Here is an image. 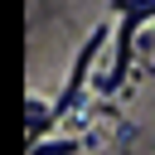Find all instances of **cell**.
I'll return each mask as SVG.
<instances>
[{"instance_id":"obj_2","label":"cell","mask_w":155,"mask_h":155,"mask_svg":"<svg viewBox=\"0 0 155 155\" xmlns=\"http://www.w3.org/2000/svg\"><path fill=\"white\" fill-rule=\"evenodd\" d=\"M102 39H107V29H97V34L82 44V53H78V63H73V78H68V87H63V97L53 102V116H58V111H68V107L78 102V87H82V78H87V68H92V58H97Z\"/></svg>"},{"instance_id":"obj_1","label":"cell","mask_w":155,"mask_h":155,"mask_svg":"<svg viewBox=\"0 0 155 155\" xmlns=\"http://www.w3.org/2000/svg\"><path fill=\"white\" fill-rule=\"evenodd\" d=\"M116 10H121V34H116V63H111V73L102 78V87H107V92H116V87H121L126 68H131V44H136V29L155 15V0H116Z\"/></svg>"},{"instance_id":"obj_3","label":"cell","mask_w":155,"mask_h":155,"mask_svg":"<svg viewBox=\"0 0 155 155\" xmlns=\"http://www.w3.org/2000/svg\"><path fill=\"white\" fill-rule=\"evenodd\" d=\"M29 155H78V145L73 140H53V145H34Z\"/></svg>"}]
</instances>
